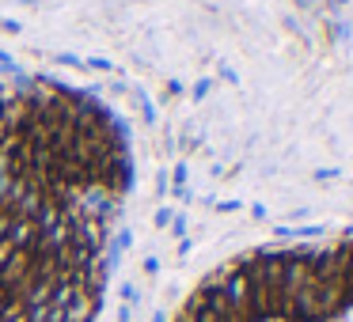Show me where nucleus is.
Listing matches in <instances>:
<instances>
[{
  "instance_id": "1",
  "label": "nucleus",
  "mask_w": 353,
  "mask_h": 322,
  "mask_svg": "<svg viewBox=\"0 0 353 322\" xmlns=\"http://www.w3.org/2000/svg\"><path fill=\"white\" fill-rule=\"evenodd\" d=\"M125 175L95 103L0 80V322H92Z\"/></svg>"
},
{
  "instance_id": "2",
  "label": "nucleus",
  "mask_w": 353,
  "mask_h": 322,
  "mask_svg": "<svg viewBox=\"0 0 353 322\" xmlns=\"http://www.w3.org/2000/svg\"><path fill=\"white\" fill-rule=\"evenodd\" d=\"M175 322H353V235L236 258Z\"/></svg>"
}]
</instances>
